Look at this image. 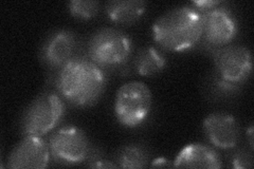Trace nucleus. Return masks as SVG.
<instances>
[{
  "label": "nucleus",
  "instance_id": "nucleus-11",
  "mask_svg": "<svg viewBox=\"0 0 254 169\" xmlns=\"http://www.w3.org/2000/svg\"><path fill=\"white\" fill-rule=\"evenodd\" d=\"M76 39L69 30L55 31L47 38L43 46V59L51 68H62L72 57Z\"/></svg>",
  "mask_w": 254,
  "mask_h": 169
},
{
  "label": "nucleus",
  "instance_id": "nucleus-5",
  "mask_svg": "<svg viewBox=\"0 0 254 169\" xmlns=\"http://www.w3.org/2000/svg\"><path fill=\"white\" fill-rule=\"evenodd\" d=\"M65 104L60 95L44 93L32 102L23 112L20 127L23 134L42 136L61 122Z\"/></svg>",
  "mask_w": 254,
  "mask_h": 169
},
{
  "label": "nucleus",
  "instance_id": "nucleus-1",
  "mask_svg": "<svg viewBox=\"0 0 254 169\" xmlns=\"http://www.w3.org/2000/svg\"><path fill=\"white\" fill-rule=\"evenodd\" d=\"M107 78L89 58L73 57L64 65L57 77V88L66 101L77 107H88L104 93Z\"/></svg>",
  "mask_w": 254,
  "mask_h": 169
},
{
  "label": "nucleus",
  "instance_id": "nucleus-6",
  "mask_svg": "<svg viewBox=\"0 0 254 169\" xmlns=\"http://www.w3.org/2000/svg\"><path fill=\"white\" fill-rule=\"evenodd\" d=\"M51 157L57 162L75 165L82 163L89 154V141L85 132L75 126L63 127L49 142Z\"/></svg>",
  "mask_w": 254,
  "mask_h": 169
},
{
  "label": "nucleus",
  "instance_id": "nucleus-3",
  "mask_svg": "<svg viewBox=\"0 0 254 169\" xmlns=\"http://www.w3.org/2000/svg\"><path fill=\"white\" fill-rule=\"evenodd\" d=\"M131 39L114 28H103L91 36L88 44L89 58L100 68H115L129 59Z\"/></svg>",
  "mask_w": 254,
  "mask_h": 169
},
{
  "label": "nucleus",
  "instance_id": "nucleus-16",
  "mask_svg": "<svg viewBox=\"0 0 254 169\" xmlns=\"http://www.w3.org/2000/svg\"><path fill=\"white\" fill-rule=\"evenodd\" d=\"M71 15L76 19L89 20L97 16L100 10V2L87 0H72L68 4Z\"/></svg>",
  "mask_w": 254,
  "mask_h": 169
},
{
  "label": "nucleus",
  "instance_id": "nucleus-13",
  "mask_svg": "<svg viewBox=\"0 0 254 169\" xmlns=\"http://www.w3.org/2000/svg\"><path fill=\"white\" fill-rule=\"evenodd\" d=\"M147 3L141 0H118L109 1L105 11L110 20L120 25H130L138 21L145 13Z\"/></svg>",
  "mask_w": 254,
  "mask_h": 169
},
{
  "label": "nucleus",
  "instance_id": "nucleus-18",
  "mask_svg": "<svg viewBox=\"0 0 254 169\" xmlns=\"http://www.w3.org/2000/svg\"><path fill=\"white\" fill-rule=\"evenodd\" d=\"M220 1H216V0H200V1H194V4L201 10H211L213 7H215L217 4H219Z\"/></svg>",
  "mask_w": 254,
  "mask_h": 169
},
{
  "label": "nucleus",
  "instance_id": "nucleus-4",
  "mask_svg": "<svg viewBox=\"0 0 254 169\" xmlns=\"http://www.w3.org/2000/svg\"><path fill=\"white\" fill-rule=\"evenodd\" d=\"M153 104L149 88L142 82H129L122 85L115 99V114L121 125L133 128L147 118Z\"/></svg>",
  "mask_w": 254,
  "mask_h": 169
},
{
  "label": "nucleus",
  "instance_id": "nucleus-8",
  "mask_svg": "<svg viewBox=\"0 0 254 169\" xmlns=\"http://www.w3.org/2000/svg\"><path fill=\"white\" fill-rule=\"evenodd\" d=\"M49 144L41 136L26 135L7 158L6 166L13 169L20 168H46L50 161Z\"/></svg>",
  "mask_w": 254,
  "mask_h": 169
},
{
  "label": "nucleus",
  "instance_id": "nucleus-14",
  "mask_svg": "<svg viewBox=\"0 0 254 169\" xmlns=\"http://www.w3.org/2000/svg\"><path fill=\"white\" fill-rule=\"evenodd\" d=\"M166 65V59L162 52L155 47H145L136 55L134 66L138 73L144 76H150L162 71Z\"/></svg>",
  "mask_w": 254,
  "mask_h": 169
},
{
  "label": "nucleus",
  "instance_id": "nucleus-2",
  "mask_svg": "<svg viewBox=\"0 0 254 169\" xmlns=\"http://www.w3.org/2000/svg\"><path fill=\"white\" fill-rule=\"evenodd\" d=\"M202 15L181 5L165 12L153 25V36L163 49L182 52L193 48L202 37Z\"/></svg>",
  "mask_w": 254,
  "mask_h": 169
},
{
  "label": "nucleus",
  "instance_id": "nucleus-17",
  "mask_svg": "<svg viewBox=\"0 0 254 169\" xmlns=\"http://www.w3.org/2000/svg\"><path fill=\"white\" fill-rule=\"evenodd\" d=\"M232 163L234 168H251L252 156L247 151H238L234 155Z\"/></svg>",
  "mask_w": 254,
  "mask_h": 169
},
{
  "label": "nucleus",
  "instance_id": "nucleus-7",
  "mask_svg": "<svg viewBox=\"0 0 254 169\" xmlns=\"http://www.w3.org/2000/svg\"><path fill=\"white\" fill-rule=\"evenodd\" d=\"M214 66L220 80L236 86L251 75L252 55L244 46H227L214 54Z\"/></svg>",
  "mask_w": 254,
  "mask_h": 169
},
{
  "label": "nucleus",
  "instance_id": "nucleus-20",
  "mask_svg": "<svg viewBox=\"0 0 254 169\" xmlns=\"http://www.w3.org/2000/svg\"><path fill=\"white\" fill-rule=\"evenodd\" d=\"M152 167H170L169 161L164 158H158L153 161Z\"/></svg>",
  "mask_w": 254,
  "mask_h": 169
},
{
  "label": "nucleus",
  "instance_id": "nucleus-19",
  "mask_svg": "<svg viewBox=\"0 0 254 169\" xmlns=\"http://www.w3.org/2000/svg\"><path fill=\"white\" fill-rule=\"evenodd\" d=\"M90 167H97V168H116L117 166L113 163L108 162V161L105 160H97L94 163L89 165Z\"/></svg>",
  "mask_w": 254,
  "mask_h": 169
},
{
  "label": "nucleus",
  "instance_id": "nucleus-12",
  "mask_svg": "<svg viewBox=\"0 0 254 169\" xmlns=\"http://www.w3.org/2000/svg\"><path fill=\"white\" fill-rule=\"evenodd\" d=\"M222 166L221 159L213 148L203 144H190L182 148L174 161L178 168H209L217 169Z\"/></svg>",
  "mask_w": 254,
  "mask_h": 169
},
{
  "label": "nucleus",
  "instance_id": "nucleus-9",
  "mask_svg": "<svg viewBox=\"0 0 254 169\" xmlns=\"http://www.w3.org/2000/svg\"><path fill=\"white\" fill-rule=\"evenodd\" d=\"M202 15V36L213 46H226L237 34V22L226 7H213Z\"/></svg>",
  "mask_w": 254,
  "mask_h": 169
},
{
  "label": "nucleus",
  "instance_id": "nucleus-10",
  "mask_svg": "<svg viewBox=\"0 0 254 169\" xmlns=\"http://www.w3.org/2000/svg\"><path fill=\"white\" fill-rule=\"evenodd\" d=\"M203 129L210 142L218 148L231 149L238 140V126L234 116L214 112L205 117Z\"/></svg>",
  "mask_w": 254,
  "mask_h": 169
},
{
  "label": "nucleus",
  "instance_id": "nucleus-15",
  "mask_svg": "<svg viewBox=\"0 0 254 169\" xmlns=\"http://www.w3.org/2000/svg\"><path fill=\"white\" fill-rule=\"evenodd\" d=\"M148 161L146 151L138 145H127L118 155L119 166L122 168H143Z\"/></svg>",
  "mask_w": 254,
  "mask_h": 169
},
{
  "label": "nucleus",
  "instance_id": "nucleus-21",
  "mask_svg": "<svg viewBox=\"0 0 254 169\" xmlns=\"http://www.w3.org/2000/svg\"><path fill=\"white\" fill-rule=\"evenodd\" d=\"M252 130H253V127H252V126H250V129H249V138H250V145H251V148L253 147V141H252L253 134H252Z\"/></svg>",
  "mask_w": 254,
  "mask_h": 169
}]
</instances>
